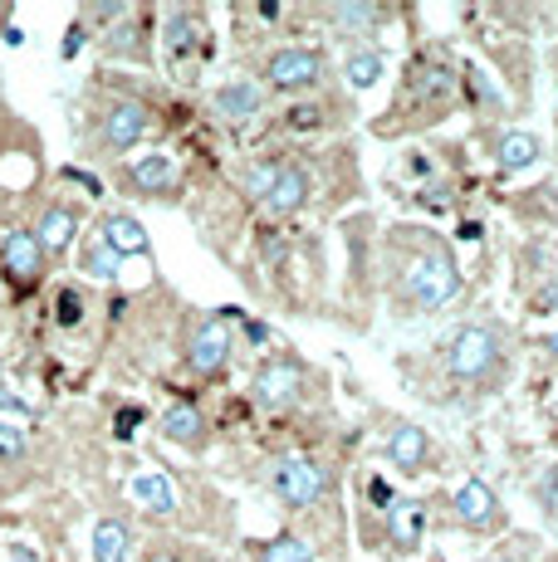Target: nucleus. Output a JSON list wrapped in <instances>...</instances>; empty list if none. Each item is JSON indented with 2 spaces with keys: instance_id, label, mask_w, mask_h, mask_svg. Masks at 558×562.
<instances>
[{
  "instance_id": "1",
  "label": "nucleus",
  "mask_w": 558,
  "mask_h": 562,
  "mask_svg": "<svg viewBox=\"0 0 558 562\" xmlns=\"http://www.w3.org/2000/svg\"><path fill=\"white\" fill-rule=\"evenodd\" d=\"M460 294V265L442 240L422 235L416 250L402 259V279H397V299L406 313H436Z\"/></svg>"
},
{
  "instance_id": "2",
  "label": "nucleus",
  "mask_w": 558,
  "mask_h": 562,
  "mask_svg": "<svg viewBox=\"0 0 558 562\" xmlns=\"http://www.w3.org/2000/svg\"><path fill=\"white\" fill-rule=\"evenodd\" d=\"M510 348H504L500 323H460L456 333L442 342V372L446 382L460 386H490L504 376Z\"/></svg>"
},
{
  "instance_id": "3",
  "label": "nucleus",
  "mask_w": 558,
  "mask_h": 562,
  "mask_svg": "<svg viewBox=\"0 0 558 562\" xmlns=\"http://www.w3.org/2000/svg\"><path fill=\"white\" fill-rule=\"evenodd\" d=\"M260 74H265V83H270L275 93H309V89L324 83L328 64H324V54L309 49V45H284V49L265 54Z\"/></svg>"
},
{
  "instance_id": "4",
  "label": "nucleus",
  "mask_w": 558,
  "mask_h": 562,
  "mask_svg": "<svg viewBox=\"0 0 558 562\" xmlns=\"http://www.w3.org/2000/svg\"><path fill=\"white\" fill-rule=\"evenodd\" d=\"M324 470H319L309 456H279L275 464H270V494L284 509H309V504L324 494Z\"/></svg>"
},
{
  "instance_id": "5",
  "label": "nucleus",
  "mask_w": 558,
  "mask_h": 562,
  "mask_svg": "<svg viewBox=\"0 0 558 562\" xmlns=\"http://www.w3.org/2000/svg\"><path fill=\"white\" fill-rule=\"evenodd\" d=\"M450 524L466 528V533H500L510 518H504L500 494L490 490L486 480H466L456 494H450Z\"/></svg>"
},
{
  "instance_id": "6",
  "label": "nucleus",
  "mask_w": 558,
  "mask_h": 562,
  "mask_svg": "<svg viewBox=\"0 0 558 562\" xmlns=\"http://www.w3.org/2000/svg\"><path fill=\"white\" fill-rule=\"evenodd\" d=\"M147 133H153V108L137 99H113L99 117V143L109 153H133Z\"/></svg>"
},
{
  "instance_id": "7",
  "label": "nucleus",
  "mask_w": 558,
  "mask_h": 562,
  "mask_svg": "<svg viewBox=\"0 0 558 562\" xmlns=\"http://www.w3.org/2000/svg\"><path fill=\"white\" fill-rule=\"evenodd\" d=\"M163 49H167L171 69H191V64L211 59V35L197 10H171L163 25Z\"/></svg>"
},
{
  "instance_id": "8",
  "label": "nucleus",
  "mask_w": 558,
  "mask_h": 562,
  "mask_svg": "<svg viewBox=\"0 0 558 562\" xmlns=\"http://www.w3.org/2000/svg\"><path fill=\"white\" fill-rule=\"evenodd\" d=\"M299 386H304V367L294 358H270L255 367L250 396H255V406H265V411H284V406H294Z\"/></svg>"
},
{
  "instance_id": "9",
  "label": "nucleus",
  "mask_w": 558,
  "mask_h": 562,
  "mask_svg": "<svg viewBox=\"0 0 558 562\" xmlns=\"http://www.w3.org/2000/svg\"><path fill=\"white\" fill-rule=\"evenodd\" d=\"M45 245L35 240V231H10L5 245H0V269H5V279L20 289V294H30V289L45 279Z\"/></svg>"
},
{
  "instance_id": "10",
  "label": "nucleus",
  "mask_w": 558,
  "mask_h": 562,
  "mask_svg": "<svg viewBox=\"0 0 558 562\" xmlns=\"http://www.w3.org/2000/svg\"><path fill=\"white\" fill-rule=\"evenodd\" d=\"M382 456L397 474H426L432 470V440H426L422 426H412V420H392L388 436H382Z\"/></svg>"
},
{
  "instance_id": "11",
  "label": "nucleus",
  "mask_w": 558,
  "mask_h": 562,
  "mask_svg": "<svg viewBox=\"0 0 558 562\" xmlns=\"http://www.w3.org/2000/svg\"><path fill=\"white\" fill-rule=\"evenodd\" d=\"M187 362H191V372H201V376L225 372V362H231V328H225V318H201L197 328H191Z\"/></svg>"
},
{
  "instance_id": "12",
  "label": "nucleus",
  "mask_w": 558,
  "mask_h": 562,
  "mask_svg": "<svg viewBox=\"0 0 558 562\" xmlns=\"http://www.w3.org/2000/svg\"><path fill=\"white\" fill-rule=\"evenodd\" d=\"M450 89H456V74H450V59H436V54H426V59H416L412 69H406V83H402V103H442L450 99ZM397 103V108H402Z\"/></svg>"
},
{
  "instance_id": "13",
  "label": "nucleus",
  "mask_w": 558,
  "mask_h": 562,
  "mask_svg": "<svg viewBox=\"0 0 558 562\" xmlns=\"http://www.w3.org/2000/svg\"><path fill=\"white\" fill-rule=\"evenodd\" d=\"M123 187L133 191V196H171V191L181 187V167L163 153H147L123 167Z\"/></svg>"
},
{
  "instance_id": "14",
  "label": "nucleus",
  "mask_w": 558,
  "mask_h": 562,
  "mask_svg": "<svg viewBox=\"0 0 558 562\" xmlns=\"http://www.w3.org/2000/svg\"><path fill=\"white\" fill-rule=\"evenodd\" d=\"M127 499H133L143 514H153V518H171L177 514V504H181V494H177V480H167L163 470H143V474L127 480Z\"/></svg>"
},
{
  "instance_id": "15",
  "label": "nucleus",
  "mask_w": 558,
  "mask_h": 562,
  "mask_svg": "<svg viewBox=\"0 0 558 562\" xmlns=\"http://www.w3.org/2000/svg\"><path fill=\"white\" fill-rule=\"evenodd\" d=\"M260 108H265V89L255 79H231L211 93V113H216L221 123H250Z\"/></svg>"
},
{
  "instance_id": "16",
  "label": "nucleus",
  "mask_w": 558,
  "mask_h": 562,
  "mask_svg": "<svg viewBox=\"0 0 558 562\" xmlns=\"http://www.w3.org/2000/svg\"><path fill=\"white\" fill-rule=\"evenodd\" d=\"M309 191H314V177H309L304 161H284L279 177H275V187H270V196H265L260 205L275 211V215H294V211L309 205Z\"/></svg>"
},
{
  "instance_id": "17",
  "label": "nucleus",
  "mask_w": 558,
  "mask_h": 562,
  "mask_svg": "<svg viewBox=\"0 0 558 562\" xmlns=\"http://www.w3.org/2000/svg\"><path fill=\"white\" fill-rule=\"evenodd\" d=\"M157 430H163L171 446H181V450H207V440H211L207 416H201L191 402H171L163 411V420H157Z\"/></svg>"
},
{
  "instance_id": "18",
  "label": "nucleus",
  "mask_w": 558,
  "mask_h": 562,
  "mask_svg": "<svg viewBox=\"0 0 558 562\" xmlns=\"http://www.w3.org/2000/svg\"><path fill=\"white\" fill-rule=\"evenodd\" d=\"M388 518V543L397 553H416L426 538V504L422 499H392V509L382 514Z\"/></svg>"
},
{
  "instance_id": "19",
  "label": "nucleus",
  "mask_w": 558,
  "mask_h": 562,
  "mask_svg": "<svg viewBox=\"0 0 558 562\" xmlns=\"http://www.w3.org/2000/svg\"><path fill=\"white\" fill-rule=\"evenodd\" d=\"M93 235H99V240L109 245L118 259H133V255H147V250H153V240H147L143 221H137V215H123V211H109V215H103Z\"/></svg>"
},
{
  "instance_id": "20",
  "label": "nucleus",
  "mask_w": 558,
  "mask_h": 562,
  "mask_svg": "<svg viewBox=\"0 0 558 562\" xmlns=\"http://www.w3.org/2000/svg\"><path fill=\"white\" fill-rule=\"evenodd\" d=\"M74 235H79V205H69V201L45 205V215L35 225V240L45 245V255H64L74 245Z\"/></svg>"
},
{
  "instance_id": "21",
  "label": "nucleus",
  "mask_w": 558,
  "mask_h": 562,
  "mask_svg": "<svg viewBox=\"0 0 558 562\" xmlns=\"http://www.w3.org/2000/svg\"><path fill=\"white\" fill-rule=\"evenodd\" d=\"M89 553L93 562H127L133 558V528L123 518H99L89 533Z\"/></svg>"
},
{
  "instance_id": "22",
  "label": "nucleus",
  "mask_w": 558,
  "mask_h": 562,
  "mask_svg": "<svg viewBox=\"0 0 558 562\" xmlns=\"http://www.w3.org/2000/svg\"><path fill=\"white\" fill-rule=\"evenodd\" d=\"M388 74V54L382 49H372V45H353L348 54H343V83L348 89H372V83Z\"/></svg>"
},
{
  "instance_id": "23",
  "label": "nucleus",
  "mask_w": 558,
  "mask_h": 562,
  "mask_svg": "<svg viewBox=\"0 0 558 562\" xmlns=\"http://www.w3.org/2000/svg\"><path fill=\"white\" fill-rule=\"evenodd\" d=\"M539 157H544V143L534 133H524V127H514V133H504L495 143V167L510 171V177L514 171H529Z\"/></svg>"
},
{
  "instance_id": "24",
  "label": "nucleus",
  "mask_w": 558,
  "mask_h": 562,
  "mask_svg": "<svg viewBox=\"0 0 558 562\" xmlns=\"http://www.w3.org/2000/svg\"><path fill=\"white\" fill-rule=\"evenodd\" d=\"M118 265H123V259H118L109 245L99 240V235H89V240H83V255H79V274H83V279L113 284V279H118Z\"/></svg>"
},
{
  "instance_id": "25",
  "label": "nucleus",
  "mask_w": 558,
  "mask_h": 562,
  "mask_svg": "<svg viewBox=\"0 0 558 562\" xmlns=\"http://www.w3.org/2000/svg\"><path fill=\"white\" fill-rule=\"evenodd\" d=\"M382 20H388V10L382 5H334L328 10V25L348 30V35H372Z\"/></svg>"
},
{
  "instance_id": "26",
  "label": "nucleus",
  "mask_w": 558,
  "mask_h": 562,
  "mask_svg": "<svg viewBox=\"0 0 558 562\" xmlns=\"http://www.w3.org/2000/svg\"><path fill=\"white\" fill-rule=\"evenodd\" d=\"M260 562H314V543L299 533H284V538H275V543L260 548Z\"/></svg>"
},
{
  "instance_id": "27",
  "label": "nucleus",
  "mask_w": 558,
  "mask_h": 562,
  "mask_svg": "<svg viewBox=\"0 0 558 562\" xmlns=\"http://www.w3.org/2000/svg\"><path fill=\"white\" fill-rule=\"evenodd\" d=\"M30 456V436L20 426H10V420H0V464H20Z\"/></svg>"
},
{
  "instance_id": "28",
  "label": "nucleus",
  "mask_w": 558,
  "mask_h": 562,
  "mask_svg": "<svg viewBox=\"0 0 558 562\" xmlns=\"http://www.w3.org/2000/svg\"><path fill=\"white\" fill-rule=\"evenodd\" d=\"M279 167H284V161H255V167L245 171V191H250L255 201H265L275 187V177H279Z\"/></svg>"
},
{
  "instance_id": "29",
  "label": "nucleus",
  "mask_w": 558,
  "mask_h": 562,
  "mask_svg": "<svg viewBox=\"0 0 558 562\" xmlns=\"http://www.w3.org/2000/svg\"><path fill=\"white\" fill-rule=\"evenodd\" d=\"M79 318H83V294L74 284L59 289V294H55V323H59V328H74Z\"/></svg>"
},
{
  "instance_id": "30",
  "label": "nucleus",
  "mask_w": 558,
  "mask_h": 562,
  "mask_svg": "<svg viewBox=\"0 0 558 562\" xmlns=\"http://www.w3.org/2000/svg\"><path fill=\"white\" fill-rule=\"evenodd\" d=\"M539 514L549 518V524H558V464H549L539 480Z\"/></svg>"
},
{
  "instance_id": "31",
  "label": "nucleus",
  "mask_w": 558,
  "mask_h": 562,
  "mask_svg": "<svg viewBox=\"0 0 558 562\" xmlns=\"http://www.w3.org/2000/svg\"><path fill=\"white\" fill-rule=\"evenodd\" d=\"M0 416H20V420H30V416H35V406H30L25 396H20L15 386L5 382V372H0Z\"/></svg>"
},
{
  "instance_id": "32",
  "label": "nucleus",
  "mask_w": 558,
  "mask_h": 562,
  "mask_svg": "<svg viewBox=\"0 0 558 562\" xmlns=\"http://www.w3.org/2000/svg\"><path fill=\"white\" fill-rule=\"evenodd\" d=\"M103 49H109V54H127V59H143V40H133V25L113 30V35L103 40Z\"/></svg>"
},
{
  "instance_id": "33",
  "label": "nucleus",
  "mask_w": 558,
  "mask_h": 562,
  "mask_svg": "<svg viewBox=\"0 0 558 562\" xmlns=\"http://www.w3.org/2000/svg\"><path fill=\"white\" fill-rule=\"evenodd\" d=\"M529 313H539V318H544V313H558V279H554V284H544V289H534V294H529Z\"/></svg>"
},
{
  "instance_id": "34",
  "label": "nucleus",
  "mask_w": 558,
  "mask_h": 562,
  "mask_svg": "<svg viewBox=\"0 0 558 562\" xmlns=\"http://www.w3.org/2000/svg\"><path fill=\"white\" fill-rule=\"evenodd\" d=\"M319 113H324V108H314V103H299V108H289V117H284V123H289V127H319V123H324V117H319Z\"/></svg>"
},
{
  "instance_id": "35",
  "label": "nucleus",
  "mask_w": 558,
  "mask_h": 562,
  "mask_svg": "<svg viewBox=\"0 0 558 562\" xmlns=\"http://www.w3.org/2000/svg\"><path fill=\"white\" fill-rule=\"evenodd\" d=\"M83 40H89V30H83V20H79V25L69 30V40H64V49H59V54H64V59H74V54L83 49Z\"/></svg>"
},
{
  "instance_id": "36",
  "label": "nucleus",
  "mask_w": 558,
  "mask_h": 562,
  "mask_svg": "<svg viewBox=\"0 0 558 562\" xmlns=\"http://www.w3.org/2000/svg\"><path fill=\"white\" fill-rule=\"evenodd\" d=\"M235 318H241V313H235ZM241 328H245V338H250V342H270V328H265V323L241 318Z\"/></svg>"
},
{
  "instance_id": "37",
  "label": "nucleus",
  "mask_w": 558,
  "mask_h": 562,
  "mask_svg": "<svg viewBox=\"0 0 558 562\" xmlns=\"http://www.w3.org/2000/svg\"><path fill=\"white\" fill-rule=\"evenodd\" d=\"M133 426H143V411H118V436H133Z\"/></svg>"
},
{
  "instance_id": "38",
  "label": "nucleus",
  "mask_w": 558,
  "mask_h": 562,
  "mask_svg": "<svg viewBox=\"0 0 558 562\" xmlns=\"http://www.w3.org/2000/svg\"><path fill=\"white\" fill-rule=\"evenodd\" d=\"M5 553H10V562H40V553H35V548H30V543H20V548L10 543Z\"/></svg>"
},
{
  "instance_id": "39",
  "label": "nucleus",
  "mask_w": 558,
  "mask_h": 562,
  "mask_svg": "<svg viewBox=\"0 0 558 562\" xmlns=\"http://www.w3.org/2000/svg\"><path fill=\"white\" fill-rule=\"evenodd\" d=\"M486 562H529V553H524V548H510V553H490Z\"/></svg>"
},
{
  "instance_id": "40",
  "label": "nucleus",
  "mask_w": 558,
  "mask_h": 562,
  "mask_svg": "<svg viewBox=\"0 0 558 562\" xmlns=\"http://www.w3.org/2000/svg\"><path fill=\"white\" fill-rule=\"evenodd\" d=\"M143 562H187V558H181V553H171V548H157V553H147Z\"/></svg>"
},
{
  "instance_id": "41",
  "label": "nucleus",
  "mask_w": 558,
  "mask_h": 562,
  "mask_svg": "<svg viewBox=\"0 0 558 562\" xmlns=\"http://www.w3.org/2000/svg\"><path fill=\"white\" fill-rule=\"evenodd\" d=\"M539 348H544V352H549V358L558 362V333H549V338H544V342H539Z\"/></svg>"
},
{
  "instance_id": "42",
  "label": "nucleus",
  "mask_w": 558,
  "mask_h": 562,
  "mask_svg": "<svg viewBox=\"0 0 558 562\" xmlns=\"http://www.w3.org/2000/svg\"><path fill=\"white\" fill-rule=\"evenodd\" d=\"M0 20H5V5H0Z\"/></svg>"
}]
</instances>
